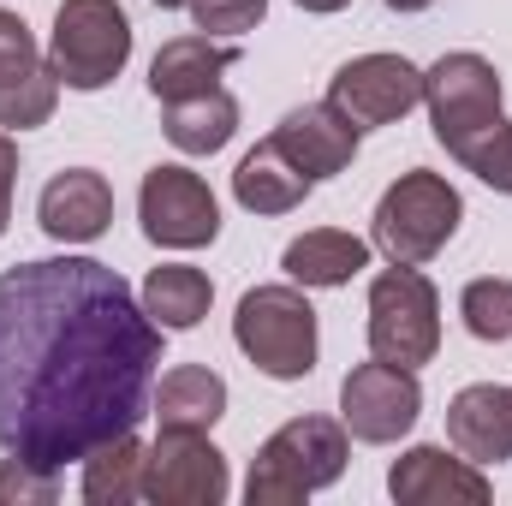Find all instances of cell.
<instances>
[{
	"instance_id": "f1b7e54d",
	"label": "cell",
	"mask_w": 512,
	"mask_h": 506,
	"mask_svg": "<svg viewBox=\"0 0 512 506\" xmlns=\"http://www.w3.org/2000/svg\"><path fill=\"white\" fill-rule=\"evenodd\" d=\"M298 6H304V12H346L352 0H298Z\"/></svg>"
},
{
	"instance_id": "f546056e",
	"label": "cell",
	"mask_w": 512,
	"mask_h": 506,
	"mask_svg": "<svg viewBox=\"0 0 512 506\" xmlns=\"http://www.w3.org/2000/svg\"><path fill=\"white\" fill-rule=\"evenodd\" d=\"M393 12H423V6H435V0H387Z\"/></svg>"
},
{
	"instance_id": "7402d4cb",
	"label": "cell",
	"mask_w": 512,
	"mask_h": 506,
	"mask_svg": "<svg viewBox=\"0 0 512 506\" xmlns=\"http://www.w3.org/2000/svg\"><path fill=\"white\" fill-rule=\"evenodd\" d=\"M280 268L298 280V286H346L352 274L370 268V245L358 233H340V227H316L304 239H292Z\"/></svg>"
},
{
	"instance_id": "4fadbf2b",
	"label": "cell",
	"mask_w": 512,
	"mask_h": 506,
	"mask_svg": "<svg viewBox=\"0 0 512 506\" xmlns=\"http://www.w3.org/2000/svg\"><path fill=\"white\" fill-rule=\"evenodd\" d=\"M387 495L399 506H483L489 477L459 447H405L387 471Z\"/></svg>"
},
{
	"instance_id": "3957f363",
	"label": "cell",
	"mask_w": 512,
	"mask_h": 506,
	"mask_svg": "<svg viewBox=\"0 0 512 506\" xmlns=\"http://www.w3.org/2000/svg\"><path fill=\"white\" fill-rule=\"evenodd\" d=\"M459 221H465V197L441 173L411 167V173H399L382 191L376 221H370V245L387 262H399V268H423L429 256L447 251V239L459 233Z\"/></svg>"
},
{
	"instance_id": "ffe728a7",
	"label": "cell",
	"mask_w": 512,
	"mask_h": 506,
	"mask_svg": "<svg viewBox=\"0 0 512 506\" xmlns=\"http://www.w3.org/2000/svg\"><path fill=\"white\" fill-rule=\"evenodd\" d=\"M209 304H215V280H209L203 268H191V262H161V268H149V280H143V310H149V322H155L161 334L197 328V322L209 316Z\"/></svg>"
},
{
	"instance_id": "2e32d148",
	"label": "cell",
	"mask_w": 512,
	"mask_h": 506,
	"mask_svg": "<svg viewBox=\"0 0 512 506\" xmlns=\"http://www.w3.org/2000/svg\"><path fill=\"white\" fill-rule=\"evenodd\" d=\"M274 143L286 149V161L310 179H334L352 167L358 155V131L346 126L328 102H310V108H292L280 126H274Z\"/></svg>"
},
{
	"instance_id": "5b68a950",
	"label": "cell",
	"mask_w": 512,
	"mask_h": 506,
	"mask_svg": "<svg viewBox=\"0 0 512 506\" xmlns=\"http://www.w3.org/2000/svg\"><path fill=\"white\" fill-rule=\"evenodd\" d=\"M423 108L435 120V143L465 161L489 131L501 126V72L483 54H441L423 72Z\"/></svg>"
},
{
	"instance_id": "9c48e42d",
	"label": "cell",
	"mask_w": 512,
	"mask_h": 506,
	"mask_svg": "<svg viewBox=\"0 0 512 506\" xmlns=\"http://www.w3.org/2000/svg\"><path fill=\"white\" fill-rule=\"evenodd\" d=\"M227 453L209 429H161L143 453V501L155 506H221L227 501Z\"/></svg>"
},
{
	"instance_id": "8992f818",
	"label": "cell",
	"mask_w": 512,
	"mask_h": 506,
	"mask_svg": "<svg viewBox=\"0 0 512 506\" xmlns=\"http://www.w3.org/2000/svg\"><path fill=\"white\" fill-rule=\"evenodd\" d=\"M131 60V18L120 0H60L48 66L66 90H108Z\"/></svg>"
},
{
	"instance_id": "5bb4252c",
	"label": "cell",
	"mask_w": 512,
	"mask_h": 506,
	"mask_svg": "<svg viewBox=\"0 0 512 506\" xmlns=\"http://www.w3.org/2000/svg\"><path fill=\"white\" fill-rule=\"evenodd\" d=\"M36 221L54 245H96L114 221V191L96 167H66L42 185L36 197Z\"/></svg>"
},
{
	"instance_id": "6da1fadb",
	"label": "cell",
	"mask_w": 512,
	"mask_h": 506,
	"mask_svg": "<svg viewBox=\"0 0 512 506\" xmlns=\"http://www.w3.org/2000/svg\"><path fill=\"white\" fill-rule=\"evenodd\" d=\"M161 328L120 268L42 256L0 274V447L42 471L90 459L143 423Z\"/></svg>"
},
{
	"instance_id": "603a6c76",
	"label": "cell",
	"mask_w": 512,
	"mask_h": 506,
	"mask_svg": "<svg viewBox=\"0 0 512 506\" xmlns=\"http://www.w3.org/2000/svg\"><path fill=\"white\" fill-rule=\"evenodd\" d=\"M84 501L90 506L143 501V447H137V429L120 435V441H102L84 459Z\"/></svg>"
},
{
	"instance_id": "8fae6325",
	"label": "cell",
	"mask_w": 512,
	"mask_h": 506,
	"mask_svg": "<svg viewBox=\"0 0 512 506\" xmlns=\"http://www.w3.org/2000/svg\"><path fill=\"white\" fill-rule=\"evenodd\" d=\"M423 411V387H417V370L405 364H358L352 376L340 381V423L352 441H370V447H387L399 435H411Z\"/></svg>"
},
{
	"instance_id": "e0dca14e",
	"label": "cell",
	"mask_w": 512,
	"mask_h": 506,
	"mask_svg": "<svg viewBox=\"0 0 512 506\" xmlns=\"http://www.w3.org/2000/svg\"><path fill=\"white\" fill-rule=\"evenodd\" d=\"M239 60L233 42H215V36H173L161 42V54L149 60V96L155 102H185V96H203L221 84V72Z\"/></svg>"
},
{
	"instance_id": "cb8c5ba5",
	"label": "cell",
	"mask_w": 512,
	"mask_h": 506,
	"mask_svg": "<svg viewBox=\"0 0 512 506\" xmlns=\"http://www.w3.org/2000/svg\"><path fill=\"white\" fill-rule=\"evenodd\" d=\"M459 316H465V328H471L477 340H489V346L512 340V280H495V274L471 280L465 298H459Z\"/></svg>"
},
{
	"instance_id": "7a4b0ae2",
	"label": "cell",
	"mask_w": 512,
	"mask_h": 506,
	"mask_svg": "<svg viewBox=\"0 0 512 506\" xmlns=\"http://www.w3.org/2000/svg\"><path fill=\"white\" fill-rule=\"evenodd\" d=\"M346 423L334 417H292L280 423L251 459V477H245V501L251 506H298L310 501L316 489L340 483L346 471Z\"/></svg>"
},
{
	"instance_id": "484cf974",
	"label": "cell",
	"mask_w": 512,
	"mask_h": 506,
	"mask_svg": "<svg viewBox=\"0 0 512 506\" xmlns=\"http://www.w3.org/2000/svg\"><path fill=\"white\" fill-rule=\"evenodd\" d=\"M185 12L203 36H245L262 24L268 0H185Z\"/></svg>"
},
{
	"instance_id": "83f0119b",
	"label": "cell",
	"mask_w": 512,
	"mask_h": 506,
	"mask_svg": "<svg viewBox=\"0 0 512 506\" xmlns=\"http://www.w3.org/2000/svg\"><path fill=\"white\" fill-rule=\"evenodd\" d=\"M12 185H18V143L12 131H0V233L12 221Z\"/></svg>"
},
{
	"instance_id": "44dd1931",
	"label": "cell",
	"mask_w": 512,
	"mask_h": 506,
	"mask_svg": "<svg viewBox=\"0 0 512 506\" xmlns=\"http://www.w3.org/2000/svg\"><path fill=\"white\" fill-rule=\"evenodd\" d=\"M167 114H161V131H167V143L179 149V155H215V149H227L233 143V131H239V102L215 84V90H203V96H185V102H161Z\"/></svg>"
},
{
	"instance_id": "4316f807",
	"label": "cell",
	"mask_w": 512,
	"mask_h": 506,
	"mask_svg": "<svg viewBox=\"0 0 512 506\" xmlns=\"http://www.w3.org/2000/svg\"><path fill=\"white\" fill-rule=\"evenodd\" d=\"M459 167H471L483 185H495V191H507V197H512V120H501V126L489 131V137H483Z\"/></svg>"
},
{
	"instance_id": "ac0fdd59",
	"label": "cell",
	"mask_w": 512,
	"mask_h": 506,
	"mask_svg": "<svg viewBox=\"0 0 512 506\" xmlns=\"http://www.w3.org/2000/svg\"><path fill=\"white\" fill-rule=\"evenodd\" d=\"M310 185H316V179L298 173L274 137H262L251 155L233 167V197H239V209H251V215H292V209L310 197Z\"/></svg>"
},
{
	"instance_id": "d4e9b609",
	"label": "cell",
	"mask_w": 512,
	"mask_h": 506,
	"mask_svg": "<svg viewBox=\"0 0 512 506\" xmlns=\"http://www.w3.org/2000/svg\"><path fill=\"white\" fill-rule=\"evenodd\" d=\"M60 501V471H42L30 459H0V506H54Z\"/></svg>"
},
{
	"instance_id": "d6986e66",
	"label": "cell",
	"mask_w": 512,
	"mask_h": 506,
	"mask_svg": "<svg viewBox=\"0 0 512 506\" xmlns=\"http://www.w3.org/2000/svg\"><path fill=\"white\" fill-rule=\"evenodd\" d=\"M155 423L161 429H215L227 417V381L209 364H173L155 387Z\"/></svg>"
},
{
	"instance_id": "52a82bcc",
	"label": "cell",
	"mask_w": 512,
	"mask_h": 506,
	"mask_svg": "<svg viewBox=\"0 0 512 506\" xmlns=\"http://www.w3.org/2000/svg\"><path fill=\"white\" fill-rule=\"evenodd\" d=\"M370 352L382 364H429L441 352V298L429 286V274L417 268H387L370 280Z\"/></svg>"
},
{
	"instance_id": "9a60e30c",
	"label": "cell",
	"mask_w": 512,
	"mask_h": 506,
	"mask_svg": "<svg viewBox=\"0 0 512 506\" xmlns=\"http://www.w3.org/2000/svg\"><path fill=\"white\" fill-rule=\"evenodd\" d=\"M447 441L471 465H507L512 459V387H501V381L459 387L453 405H447Z\"/></svg>"
},
{
	"instance_id": "ba28073f",
	"label": "cell",
	"mask_w": 512,
	"mask_h": 506,
	"mask_svg": "<svg viewBox=\"0 0 512 506\" xmlns=\"http://www.w3.org/2000/svg\"><path fill=\"white\" fill-rule=\"evenodd\" d=\"M137 221H143V239L161 251H203L221 239V203H215L209 179L179 161H161L143 173Z\"/></svg>"
},
{
	"instance_id": "30bf717a",
	"label": "cell",
	"mask_w": 512,
	"mask_h": 506,
	"mask_svg": "<svg viewBox=\"0 0 512 506\" xmlns=\"http://www.w3.org/2000/svg\"><path fill=\"white\" fill-rule=\"evenodd\" d=\"M423 102V72L405 60V54H358L334 72L328 84V108L358 131H376V126H393L405 120L411 108Z\"/></svg>"
},
{
	"instance_id": "4dcf8cb0",
	"label": "cell",
	"mask_w": 512,
	"mask_h": 506,
	"mask_svg": "<svg viewBox=\"0 0 512 506\" xmlns=\"http://www.w3.org/2000/svg\"><path fill=\"white\" fill-rule=\"evenodd\" d=\"M155 6H167V12H173V6H185V0H155Z\"/></svg>"
},
{
	"instance_id": "277c9868",
	"label": "cell",
	"mask_w": 512,
	"mask_h": 506,
	"mask_svg": "<svg viewBox=\"0 0 512 506\" xmlns=\"http://www.w3.org/2000/svg\"><path fill=\"white\" fill-rule=\"evenodd\" d=\"M233 340L268 381H304L316 370V310L298 286H251L239 298Z\"/></svg>"
},
{
	"instance_id": "7c38bea8",
	"label": "cell",
	"mask_w": 512,
	"mask_h": 506,
	"mask_svg": "<svg viewBox=\"0 0 512 506\" xmlns=\"http://www.w3.org/2000/svg\"><path fill=\"white\" fill-rule=\"evenodd\" d=\"M54 102H60L54 66L36 54L30 24L0 6V126L6 131L48 126L54 120Z\"/></svg>"
}]
</instances>
